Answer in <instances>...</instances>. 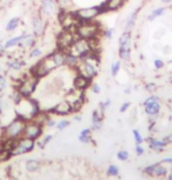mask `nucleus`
Listing matches in <instances>:
<instances>
[{
    "instance_id": "nucleus-1",
    "label": "nucleus",
    "mask_w": 172,
    "mask_h": 180,
    "mask_svg": "<svg viewBox=\"0 0 172 180\" xmlns=\"http://www.w3.org/2000/svg\"><path fill=\"white\" fill-rule=\"evenodd\" d=\"M26 120H22L17 116L15 120H13L5 129L2 133V139H19L22 137L25 126H26Z\"/></svg>"
},
{
    "instance_id": "nucleus-2",
    "label": "nucleus",
    "mask_w": 172,
    "mask_h": 180,
    "mask_svg": "<svg viewBox=\"0 0 172 180\" xmlns=\"http://www.w3.org/2000/svg\"><path fill=\"white\" fill-rule=\"evenodd\" d=\"M76 34L78 38L82 39H87V40L95 39L100 34V26L91 21L80 22L76 27Z\"/></svg>"
},
{
    "instance_id": "nucleus-3",
    "label": "nucleus",
    "mask_w": 172,
    "mask_h": 180,
    "mask_svg": "<svg viewBox=\"0 0 172 180\" xmlns=\"http://www.w3.org/2000/svg\"><path fill=\"white\" fill-rule=\"evenodd\" d=\"M55 68H57L56 64H55V62L53 60V58H52V55H48V56H46L43 60H41L40 62H38L33 68H32V74L35 76V77H38L39 80L40 79H42V77H45L46 75H48L51 71H53Z\"/></svg>"
},
{
    "instance_id": "nucleus-4",
    "label": "nucleus",
    "mask_w": 172,
    "mask_h": 180,
    "mask_svg": "<svg viewBox=\"0 0 172 180\" xmlns=\"http://www.w3.org/2000/svg\"><path fill=\"white\" fill-rule=\"evenodd\" d=\"M103 12H107L104 2L102 5H100V6H91V7L77 9L75 12V14L78 18V20L81 22H83V21H91L93 19H95L96 17H98L100 14H102Z\"/></svg>"
},
{
    "instance_id": "nucleus-5",
    "label": "nucleus",
    "mask_w": 172,
    "mask_h": 180,
    "mask_svg": "<svg viewBox=\"0 0 172 180\" xmlns=\"http://www.w3.org/2000/svg\"><path fill=\"white\" fill-rule=\"evenodd\" d=\"M93 50H91L90 41L87 40V39H82V38H77L76 40L74 41V43L69 47V49L67 50V53H70L80 59L88 55Z\"/></svg>"
},
{
    "instance_id": "nucleus-6",
    "label": "nucleus",
    "mask_w": 172,
    "mask_h": 180,
    "mask_svg": "<svg viewBox=\"0 0 172 180\" xmlns=\"http://www.w3.org/2000/svg\"><path fill=\"white\" fill-rule=\"evenodd\" d=\"M76 28H70V29H63L59 36H57V48L61 50H64L67 53V50L69 49V47L74 43V41L76 40Z\"/></svg>"
},
{
    "instance_id": "nucleus-7",
    "label": "nucleus",
    "mask_w": 172,
    "mask_h": 180,
    "mask_svg": "<svg viewBox=\"0 0 172 180\" xmlns=\"http://www.w3.org/2000/svg\"><path fill=\"white\" fill-rule=\"evenodd\" d=\"M35 146H37V140L22 136L17 140V144H15L14 149L11 151V154H12V157H14V156H21V154L29 153L35 149Z\"/></svg>"
},
{
    "instance_id": "nucleus-8",
    "label": "nucleus",
    "mask_w": 172,
    "mask_h": 180,
    "mask_svg": "<svg viewBox=\"0 0 172 180\" xmlns=\"http://www.w3.org/2000/svg\"><path fill=\"white\" fill-rule=\"evenodd\" d=\"M118 54L124 61H129L131 58V32L124 31L118 41Z\"/></svg>"
},
{
    "instance_id": "nucleus-9",
    "label": "nucleus",
    "mask_w": 172,
    "mask_h": 180,
    "mask_svg": "<svg viewBox=\"0 0 172 180\" xmlns=\"http://www.w3.org/2000/svg\"><path fill=\"white\" fill-rule=\"evenodd\" d=\"M38 83H39V79L35 77V76L31 73V75H29L27 79L21 81L19 88H18V91H19L23 97L28 98V97H31V96L34 94V91H35V89H37V87H38Z\"/></svg>"
},
{
    "instance_id": "nucleus-10",
    "label": "nucleus",
    "mask_w": 172,
    "mask_h": 180,
    "mask_svg": "<svg viewBox=\"0 0 172 180\" xmlns=\"http://www.w3.org/2000/svg\"><path fill=\"white\" fill-rule=\"evenodd\" d=\"M42 132H43V126L42 125L35 123L34 120H29V122L26 123L22 136L27 137V138H31V139L38 140L40 138V136H42Z\"/></svg>"
},
{
    "instance_id": "nucleus-11",
    "label": "nucleus",
    "mask_w": 172,
    "mask_h": 180,
    "mask_svg": "<svg viewBox=\"0 0 172 180\" xmlns=\"http://www.w3.org/2000/svg\"><path fill=\"white\" fill-rule=\"evenodd\" d=\"M75 69H76L77 74H80V75H82V76H84V77H87V79H89V80H93L95 76H97V74H98L96 67H94L93 64L88 63L87 61L82 60V59H81L78 66H77Z\"/></svg>"
},
{
    "instance_id": "nucleus-12",
    "label": "nucleus",
    "mask_w": 172,
    "mask_h": 180,
    "mask_svg": "<svg viewBox=\"0 0 172 180\" xmlns=\"http://www.w3.org/2000/svg\"><path fill=\"white\" fill-rule=\"evenodd\" d=\"M143 173L148 177H153V178H163L165 176H168V170L165 168V166L162 165V163H156L152 165H149L146 167H144Z\"/></svg>"
},
{
    "instance_id": "nucleus-13",
    "label": "nucleus",
    "mask_w": 172,
    "mask_h": 180,
    "mask_svg": "<svg viewBox=\"0 0 172 180\" xmlns=\"http://www.w3.org/2000/svg\"><path fill=\"white\" fill-rule=\"evenodd\" d=\"M47 112L54 114V115H59V116H67L73 111V106L68 101H62L60 103H57L54 108H52L51 110H48Z\"/></svg>"
},
{
    "instance_id": "nucleus-14",
    "label": "nucleus",
    "mask_w": 172,
    "mask_h": 180,
    "mask_svg": "<svg viewBox=\"0 0 172 180\" xmlns=\"http://www.w3.org/2000/svg\"><path fill=\"white\" fill-rule=\"evenodd\" d=\"M40 12L47 17L53 15L56 12V4L54 0H41Z\"/></svg>"
},
{
    "instance_id": "nucleus-15",
    "label": "nucleus",
    "mask_w": 172,
    "mask_h": 180,
    "mask_svg": "<svg viewBox=\"0 0 172 180\" xmlns=\"http://www.w3.org/2000/svg\"><path fill=\"white\" fill-rule=\"evenodd\" d=\"M148 144H149V147L153 150L154 152H162V151H164V149L169 145L166 141L164 139H156V138H153V137H149L148 139Z\"/></svg>"
},
{
    "instance_id": "nucleus-16",
    "label": "nucleus",
    "mask_w": 172,
    "mask_h": 180,
    "mask_svg": "<svg viewBox=\"0 0 172 180\" xmlns=\"http://www.w3.org/2000/svg\"><path fill=\"white\" fill-rule=\"evenodd\" d=\"M144 111L148 116H150L151 118L152 117H156L159 111H160V103H159V100L158 101H151L149 102L148 104L144 105Z\"/></svg>"
},
{
    "instance_id": "nucleus-17",
    "label": "nucleus",
    "mask_w": 172,
    "mask_h": 180,
    "mask_svg": "<svg viewBox=\"0 0 172 180\" xmlns=\"http://www.w3.org/2000/svg\"><path fill=\"white\" fill-rule=\"evenodd\" d=\"M33 32H34V35L35 36H40L42 33H43V29H45V22L43 19L41 17V14H35L33 17Z\"/></svg>"
},
{
    "instance_id": "nucleus-18",
    "label": "nucleus",
    "mask_w": 172,
    "mask_h": 180,
    "mask_svg": "<svg viewBox=\"0 0 172 180\" xmlns=\"http://www.w3.org/2000/svg\"><path fill=\"white\" fill-rule=\"evenodd\" d=\"M104 111L102 110H94L91 115V123H93V129L91 130H101L102 129V123H103V117H104Z\"/></svg>"
},
{
    "instance_id": "nucleus-19",
    "label": "nucleus",
    "mask_w": 172,
    "mask_h": 180,
    "mask_svg": "<svg viewBox=\"0 0 172 180\" xmlns=\"http://www.w3.org/2000/svg\"><path fill=\"white\" fill-rule=\"evenodd\" d=\"M90 82H91V80H89V79H87V77H84V76H82L80 74H77L76 76H75V79H74V81H73L74 88L76 90H80V91L86 90L89 87Z\"/></svg>"
},
{
    "instance_id": "nucleus-20",
    "label": "nucleus",
    "mask_w": 172,
    "mask_h": 180,
    "mask_svg": "<svg viewBox=\"0 0 172 180\" xmlns=\"http://www.w3.org/2000/svg\"><path fill=\"white\" fill-rule=\"evenodd\" d=\"M52 58L55 62L56 67H62L66 64V52L64 50H61V49H57L56 52H54L52 54Z\"/></svg>"
},
{
    "instance_id": "nucleus-21",
    "label": "nucleus",
    "mask_w": 172,
    "mask_h": 180,
    "mask_svg": "<svg viewBox=\"0 0 172 180\" xmlns=\"http://www.w3.org/2000/svg\"><path fill=\"white\" fill-rule=\"evenodd\" d=\"M124 4V0H107L104 2L105 5V11H117L118 8H121Z\"/></svg>"
},
{
    "instance_id": "nucleus-22",
    "label": "nucleus",
    "mask_w": 172,
    "mask_h": 180,
    "mask_svg": "<svg viewBox=\"0 0 172 180\" xmlns=\"http://www.w3.org/2000/svg\"><path fill=\"white\" fill-rule=\"evenodd\" d=\"M81 59L77 58L75 55L70 54V53H66V66L70 67V68H76L80 63Z\"/></svg>"
},
{
    "instance_id": "nucleus-23",
    "label": "nucleus",
    "mask_w": 172,
    "mask_h": 180,
    "mask_svg": "<svg viewBox=\"0 0 172 180\" xmlns=\"http://www.w3.org/2000/svg\"><path fill=\"white\" fill-rule=\"evenodd\" d=\"M138 12H139V8H137L134 13H131V15L127 19L124 31H127V32H131V29H132V27H134V25H135V21H136V18H137V13H138Z\"/></svg>"
},
{
    "instance_id": "nucleus-24",
    "label": "nucleus",
    "mask_w": 172,
    "mask_h": 180,
    "mask_svg": "<svg viewBox=\"0 0 172 180\" xmlns=\"http://www.w3.org/2000/svg\"><path fill=\"white\" fill-rule=\"evenodd\" d=\"M35 44V39L32 34H25L23 40L20 42L18 46L20 47H33Z\"/></svg>"
},
{
    "instance_id": "nucleus-25",
    "label": "nucleus",
    "mask_w": 172,
    "mask_h": 180,
    "mask_svg": "<svg viewBox=\"0 0 172 180\" xmlns=\"http://www.w3.org/2000/svg\"><path fill=\"white\" fill-rule=\"evenodd\" d=\"M40 168V161L35 159H31L26 161V170L28 172H37Z\"/></svg>"
},
{
    "instance_id": "nucleus-26",
    "label": "nucleus",
    "mask_w": 172,
    "mask_h": 180,
    "mask_svg": "<svg viewBox=\"0 0 172 180\" xmlns=\"http://www.w3.org/2000/svg\"><path fill=\"white\" fill-rule=\"evenodd\" d=\"M19 23H20L19 17L12 18L11 20L7 22V25H6V31H7V32H12V31L17 29V28H18V26H19Z\"/></svg>"
},
{
    "instance_id": "nucleus-27",
    "label": "nucleus",
    "mask_w": 172,
    "mask_h": 180,
    "mask_svg": "<svg viewBox=\"0 0 172 180\" xmlns=\"http://www.w3.org/2000/svg\"><path fill=\"white\" fill-rule=\"evenodd\" d=\"M23 38H25V34L10 39V40L5 43V49H8V48H11V47H13V46H15V44H19L20 42L23 40Z\"/></svg>"
},
{
    "instance_id": "nucleus-28",
    "label": "nucleus",
    "mask_w": 172,
    "mask_h": 180,
    "mask_svg": "<svg viewBox=\"0 0 172 180\" xmlns=\"http://www.w3.org/2000/svg\"><path fill=\"white\" fill-rule=\"evenodd\" d=\"M165 9H166V7H158V8H156V9H153L152 13L148 17V20L149 21H153L156 18H158V17H160V15H163L164 14V12H165Z\"/></svg>"
},
{
    "instance_id": "nucleus-29",
    "label": "nucleus",
    "mask_w": 172,
    "mask_h": 180,
    "mask_svg": "<svg viewBox=\"0 0 172 180\" xmlns=\"http://www.w3.org/2000/svg\"><path fill=\"white\" fill-rule=\"evenodd\" d=\"M23 61L21 60H17V59H13V60L8 61V63H7V66L11 68V69H13V70H20L22 67H23Z\"/></svg>"
},
{
    "instance_id": "nucleus-30",
    "label": "nucleus",
    "mask_w": 172,
    "mask_h": 180,
    "mask_svg": "<svg viewBox=\"0 0 172 180\" xmlns=\"http://www.w3.org/2000/svg\"><path fill=\"white\" fill-rule=\"evenodd\" d=\"M107 176L108 177H118V174H119V168H118V166L117 165H114V164H111V165H109V167L107 168Z\"/></svg>"
},
{
    "instance_id": "nucleus-31",
    "label": "nucleus",
    "mask_w": 172,
    "mask_h": 180,
    "mask_svg": "<svg viewBox=\"0 0 172 180\" xmlns=\"http://www.w3.org/2000/svg\"><path fill=\"white\" fill-rule=\"evenodd\" d=\"M116 157H117V159L119 160V161H127V160L129 159V152L125 151V150H121V151L117 152Z\"/></svg>"
},
{
    "instance_id": "nucleus-32",
    "label": "nucleus",
    "mask_w": 172,
    "mask_h": 180,
    "mask_svg": "<svg viewBox=\"0 0 172 180\" xmlns=\"http://www.w3.org/2000/svg\"><path fill=\"white\" fill-rule=\"evenodd\" d=\"M11 157H12V154H11V152H10V151L4 150V149H0V163H2V161H7Z\"/></svg>"
},
{
    "instance_id": "nucleus-33",
    "label": "nucleus",
    "mask_w": 172,
    "mask_h": 180,
    "mask_svg": "<svg viewBox=\"0 0 172 180\" xmlns=\"http://www.w3.org/2000/svg\"><path fill=\"white\" fill-rule=\"evenodd\" d=\"M78 140L81 141V143H83V144H94V145H96V141L91 137H89V136H83V135H78Z\"/></svg>"
},
{
    "instance_id": "nucleus-34",
    "label": "nucleus",
    "mask_w": 172,
    "mask_h": 180,
    "mask_svg": "<svg viewBox=\"0 0 172 180\" xmlns=\"http://www.w3.org/2000/svg\"><path fill=\"white\" fill-rule=\"evenodd\" d=\"M132 135H134V139L136 144H142V143L144 141L143 136L141 135V132H139L137 129H134V130H132Z\"/></svg>"
},
{
    "instance_id": "nucleus-35",
    "label": "nucleus",
    "mask_w": 172,
    "mask_h": 180,
    "mask_svg": "<svg viewBox=\"0 0 172 180\" xmlns=\"http://www.w3.org/2000/svg\"><path fill=\"white\" fill-rule=\"evenodd\" d=\"M119 69H121V61H116V62H114V63L111 64V69H110L111 75H113V76H116V75L118 74Z\"/></svg>"
},
{
    "instance_id": "nucleus-36",
    "label": "nucleus",
    "mask_w": 172,
    "mask_h": 180,
    "mask_svg": "<svg viewBox=\"0 0 172 180\" xmlns=\"http://www.w3.org/2000/svg\"><path fill=\"white\" fill-rule=\"evenodd\" d=\"M69 120H59L56 123V129L59 130V131H62V130H64L67 126H69Z\"/></svg>"
},
{
    "instance_id": "nucleus-37",
    "label": "nucleus",
    "mask_w": 172,
    "mask_h": 180,
    "mask_svg": "<svg viewBox=\"0 0 172 180\" xmlns=\"http://www.w3.org/2000/svg\"><path fill=\"white\" fill-rule=\"evenodd\" d=\"M41 54H42V52L40 48H33L29 53V56H31V59H34V58H40Z\"/></svg>"
},
{
    "instance_id": "nucleus-38",
    "label": "nucleus",
    "mask_w": 172,
    "mask_h": 180,
    "mask_svg": "<svg viewBox=\"0 0 172 180\" xmlns=\"http://www.w3.org/2000/svg\"><path fill=\"white\" fill-rule=\"evenodd\" d=\"M145 89H146V91H149V93H153V91L157 90V85H156V83L150 82V83H148V84L145 85Z\"/></svg>"
},
{
    "instance_id": "nucleus-39",
    "label": "nucleus",
    "mask_w": 172,
    "mask_h": 180,
    "mask_svg": "<svg viewBox=\"0 0 172 180\" xmlns=\"http://www.w3.org/2000/svg\"><path fill=\"white\" fill-rule=\"evenodd\" d=\"M135 151H136V154H137L138 157H141V156H143V153H144V147H143L141 144H136Z\"/></svg>"
},
{
    "instance_id": "nucleus-40",
    "label": "nucleus",
    "mask_w": 172,
    "mask_h": 180,
    "mask_svg": "<svg viewBox=\"0 0 172 180\" xmlns=\"http://www.w3.org/2000/svg\"><path fill=\"white\" fill-rule=\"evenodd\" d=\"M153 66H154L156 69H162V68L164 67V62L162 60H159V59H157V60H154V62H153Z\"/></svg>"
},
{
    "instance_id": "nucleus-41",
    "label": "nucleus",
    "mask_w": 172,
    "mask_h": 180,
    "mask_svg": "<svg viewBox=\"0 0 172 180\" xmlns=\"http://www.w3.org/2000/svg\"><path fill=\"white\" fill-rule=\"evenodd\" d=\"M130 102H125V103H123L122 105H121V108H119V112H125L129 108H130Z\"/></svg>"
},
{
    "instance_id": "nucleus-42",
    "label": "nucleus",
    "mask_w": 172,
    "mask_h": 180,
    "mask_svg": "<svg viewBox=\"0 0 172 180\" xmlns=\"http://www.w3.org/2000/svg\"><path fill=\"white\" fill-rule=\"evenodd\" d=\"M110 104H111V101H110V100H107V101H105V102H103V103H101V104H100V108H101L100 110H102V111H104V110H105V109H107V108H108V106H109Z\"/></svg>"
},
{
    "instance_id": "nucleus-43",
    "label": "nucleus",
    "mask_w": 172,
    "mask_h": 180,
    "mask_svg": "<svg viewBox=\"0 0 172 180\" xmlns=\"http://www.w3.org/2000/svg\"><path fill=\"white\" fill-rule=\"evenodd\" d=\"M114 28H109V29H107L105 32H104V36L107 38V39H111L113 38V34H114Z\"/></svg>"
},
{
    "instance_id": "nucleus-44",
    "label": "nucleus",
    "mask_w": 172,
    "mask_h": 180,
    "mask_svg": "<svg viewBox=\"0 0 172 180\" xmlns=\"http://www.w3.org/2000/svg\"><path fill=\"white\" fill-rule=\"evenodd\" d=\"M56 125V122L53 120V118H48L47 122H46V124H45V126H47V128H53V126H55Z\"/></svg>"
},
{
    "instance_id": "nucleus-45",
    "label": "nucleus",
    "mask_w": 172,
    "mask_h": 180,
    "mask_svg": "<svg viewBox=\"0 0 172 180\" xmlns=\"http://www.w3.org/2000/svg\"><path fill=\"white\" fill-rule=\"evenodd\" d=\"M5 87H6V79L0 75V93L5 89Z\"/></svg>"
},
{
    "instance_id": "nucleus-46",
    "label": "nucleus",
    "mask_w": 172,
    "mask_h": 180,
    "mask_svg": "<svg viewBox=\"0 0 172 180\" xmlns=\"http://www.w3.org/2000/svg\"><path fill=\"white\" fill-rule=\"evenodd\" d=\"M52 139H53V135H47V136H45V138L42 139V144L46 146V145H47V144H48Z\"/></svg>"
},
{
    "instance_id": "nucleus-47",
    "label": "nucleus",
    "mask_w": 172,
    "mask_h": 180,
    "mask_svg": "<svg viewBox=\"0 0 172 180\" xmlns=\"http://www.w3.org/2000/svg\"><path fill=\"white\" fill-rule=\"evenodd\" d=\"M81 135H83V136H89V137H91V129H83V130L81 131Z\"/></svg>"
},
{
    "instance_id": "nucleus-48",
    "label": "nucleus",
    "mask_w": 172,
    "mask_h": 180,
    "mask_svg": "<svg viewBox=\"0 0 172 180\" xmlns=\"http://www.w3.org/2000/svg\"><path fill=\"white\" fill-rule=\"evenodd\" d=\"M93 91H94L95 94H100V91H101V87H100L97 83H94V84H93Z\"/></svg>"
},
{
    "instance_id": "nucleus-49",
    "label": "nucleus",
    "mask_w": 172,
    "mask_h": 180,
    "mask_svg": "<svg viewBox=\"0 0 172 180\" xmlns=\"http://www.w3.org/2000/svg\"><path fill=\"white\" fill-rule=\"evenodd\" d=\"M164 140H165L168 144H172V132L170 133V135H168V136L164 138Z\"/></svg>"
},
{
    "instance_id": "nucleus-50",
    "label": "nucleus",
    "mask_w": 172,
    "mask_h": 180,
    "mask_svg": "<svg viewBox=\"0 0 172 180\" xmlns=\"http://www.w3.org/2000/svg\"><path fill=\"white\" fill-rule=\"evenodd\" d=\"M160 163L162 164H170V165H172V158H164Z\"/></svg>"
},
{
    "instance_id": "nucleus-51",
    "label": "nucleus",
    "mask_w": 172,
    "mask_h": 180,
    "mask_svg": "<svg viewBox=\"0 0 172 180\" xmlns=\"http://www.w3.org/2000/svg\"><path fill=\"white\" fill-rule=\"evenodd\" d=\"M168 180H172V167L171 170L168 172Z\"/></svg>"
},
{
    "instance_id": "nucleus-52",
    "label": "nucleus",
    "mask_w": 172,
    "mask_h": 180,
    "mask_svg": "<svg viewBox=\"0 0 172 180\" xmlns=\"http://www.w3.org/2000/svg\"><path fill=\"white\" fill-rule=\"evenodd\" d=\"M4 50H5V44L0 41V53H1V52H4Z\"/></svg>"
},
{
    "instance_id": "nucleus-53",
    "label": "nucleus",
    "mask_w": 172,
    "mask_h": 180,
    "mask_svg": "<svg viewBox=\"0 0 172 180\" xmlns=\"http://www.w3.org/2000/svg\"><path fill=\"white\" fill-rule=\"evenodd\" d=\"M37 145H38L40 149H43V147H45V145L42 144V141H38V143H37Z\"/></svg>"
},
{
    "instance_id": "nucleus-54",
    "label": "nucleus",
    "mask_w": 172,
    "mask_h": 180,
    "mask_svg": "<svg viewBox=\"0 0 172 180\" xmlns=\"http://www.w3.org/2000/svg\"><path fill=\"white\" fill-rule=\"evenodd\" d=\"M74 120H77V122H81V120H82V117H81V116H75Z\"/></svg>"
},
{
    "instance_id": "nucleus-55",
    "label": "nucleus",
    "mask_w": 172,
    "mask_h": 180,
    "mask_svg": "<svg viewBox=\"0 0 172 180\" xmlns=\"http://www.w3.org/2000/svg\"><path fill=\"white\" fill-rule=\"evenodd\" d=\"M2 112V98L0 97V114Z\"/></svg>"
},
{
    "instance_id": "nucleus-56",
    "label": "nucleus",
    "mask_w": 172,
    "mask_h": 180,
    "mask_svg": "<svg viewBox=\"0 0 172 180\" xmlns=\"http://www.w3.org/2000/svg\"><path fill=\"white\" fill-rule=\"evenodd\" d=\"M163 4H169V2H172V0H162Z\"/></svg>"
},
{
    "instance_id": "nucleus-57",
    "label": "nucleus",
    "mask_w": 172,
    "mask_h": 180,
    "mask_svg": "<svg viewBox=\"0 0 172 180\" xmlns=\"http://www.w3.org/2000/svg\"><path fill=\"white\" fill-rule=\"evenodd\" d=\"M125 94H130V88H127V89H125Z\"/></svg>"
},
{
    "instance_id": "nucleus-58",
    "label": "nucleus",
    "mask_w": 172,
    "mask_h": 180,
    "mask_svg": "<svg viewBox=\"0 0 172 180\" xmlns=\"http://www.w3.org/2000/svg\"><path fill=\"white\" fill-rule=\"evenodd\" d=\"M0 71H1V66H0Z\"/></svg>"
}]
</instances>
